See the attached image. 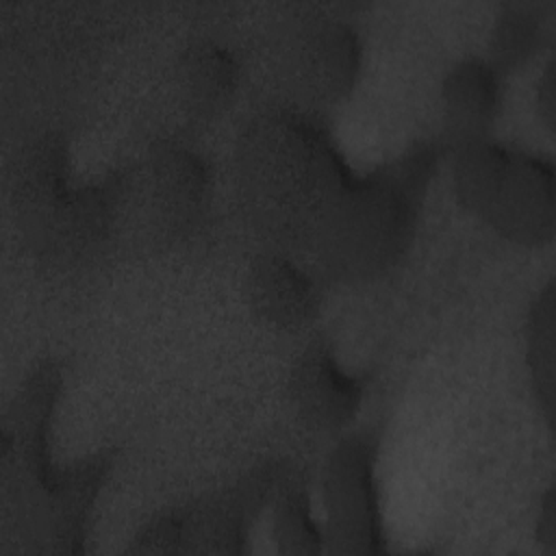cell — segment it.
<instances>
[{
  "label": "cell",
  "mask_w": 556,
  "mask_h": 556,
  "mask_svg": "<svg viewBox=\"0 0 556 556\" xmlns=\"http://www.w3.org/2000/svg\"><path fill=\"white\" fill-rule=\"evenodd\" d=\"M63 393V367L39 358L20 380L0 419V508L4 530L26 554H83L96 502L119 456L100 447L56 463L50 432Z\"/></svg>",
  "instance_id": "cell-1"
},
{
  "label": "cell",
  "mask_w": 556,
  "mask_h": 556,
  "mask_svg": "<svg viewBox=\"0 0 556 556\" xmlns=\"http://www.w3.org/2000/svg\"><path fill=\"white\" fill-rule=\"evenodd\" d=\"M235 189L269 248L311 256L358 178L321 113L287 102L258 109L235 141Z\"/></svg>",
  "instance_id": "cell-2"
},
{
  "label": "cell",
  "mask_w": 556,
  "mask_h": 556,
  "mask_svg": "<svg viewBox=\"0 0 556 556\" xmlns=\"http://www.w3.org/2000/svg\"><path fill=\"white\" fill-rule=\"evenodd\" d=\"M443 139H415L395 156L358 172L352 195L311 252L315 274L361 282L387 274L408 252Z\"/></svg>",
  "instance_id": "cell-3"
},
{
  "label": "cell",
  "mask_w": 556,
  "mask_h": 556,
  "mask_svg": "<svg viewBox=\"0 0 556 556\" xmlns=\"http://www.w3.org/2000/svg\"><path fill=\"white\" fill-rule=\"evenodd\" d=\"M9 202L33 256L70 265L111 241L122 208V167L96 180L76 178L70 143L50 130L22 146L13 161Z\"/></svg>",
  "instance_id": "cell-4"
},
{
  "label": "cell",
  "mask_w": 556,
  "mask_h": 556,
  "mask_svg": "<svg viewBox=\"0 0 556 556\" xmlns=\"http://www.w3.org/2000/svg\"><path fill=\"white\" fill-rule=\"evenodd\" d=\"M458 204L517 245H547L556 228L554 163L489 137L447 148Z\"/></svg>",
  "instance_id": "cell-5"
},
{
  "label": "cell",
  "mask_w": 556,
  "mask_h": 556,
  "mask_svg": "<svg viewBox=\"0 0 556 556\" xmlns=\"http://www.w3.org/2000/svg\"><path fill=\"white\" fill-rule=\"evenodd\" d=\"M293 469L282 458L261 460L215 491L167 506L139 526L126 552L243 554L252 526Z\"/></svg>",
  "instance_id": "cell-6"
},
{
  "label": "cell",
  "mask_w": 556,
  "mask_h": 556,
  "mask_svg": "<svg viewBox=\"0 0 556 556\" xmlns=\"http://www.w3.org/2000/svg\"><path fill=\"white\" fill-rule=\"evenodd\" d=\"M271 70L287 102L319 113L343 102L363 70V37L337 13L313 11L295 15L276 33Z\"/></svg>",
  "instance_id": "cell-7"
},
{
  "label": "cell",
  "mask_w": 556,
  "mask_h": 556,
  "mask_svg": "<svg viewBox=\"0 0 556 556\" xmlns=\"http://www.w3.org/2000/svg\"><path fill=\"white\" fill-rule=\"evenodd\" d=\"M378 460L380 432L369 426L343 432L328 450L319 471L321 528L328 554L376 556L389 549Z\"/></svg>",
  "instance_id": "cell-8"
},
{
  "label": "cell",
  "mask_w": 556,
  "mask_h": 556,
  "mask_svg": "<svg viewBox=\"0 0 556 556\" xmlns=\"http://www.w3.org/2000/svg\"><path fill=\"white\" fill-rule=\"evenodd\" d=\"M211 165L198 150L159 141L132 165L122 167V208H139L156 239L189 235L211 202Z\"/></svg>",
  "instance_id": "cell-9"
},
{
  "label": "cell",
  "mask_w": 556,
  "mask_h": 556,
  "mask_svg": "<svg viewBox=\"0 0 556 556\" xmlns=\"http://www.w3.org/2000/svg\"><path fill=\"white\" fill-rule=\"evenodd\" d=\"M287 395L306 426L339 432L363 404L365 378L339 361L326 337H313L291 363Z\"/></svg>",
  "instance_id": "cell-10"
},
{
  "label": "cell",
  "mask_w": 556,
  "mask_h": 556,
  "mask_svg": "<svg viewBox=\"0 0 556 556\" xmlns=\"http://www.w3.org/2000/svg\"><path fill=\"white\" fill-rule=\"evenodd\" d=\"M245 298L256 317L274 328H302L319 311V285L293 254L267 248L256 254L243 280Z\"/></svg>",
  "instance_id": "cell-11"
},
{
  "label": "cell",
  "mask_w": 556,
  "mask_h": 556,
  "mask_svg": "<svg viewBox=\"0 0 556 556\" xmlns=\"http://www.w3.org/2000/svg\"><path fill=\"white\" fill-rule=\"evenodd\" d=\"M504 74L480 54L454 61L439 87L443 111V143L447 148L491 135V126L502 106Z\"/></svg>",
  "instance_id": "cell-12"
},
{
  "label": "cell",
  "mask_w": 556,
  "mask_h": 556,
  "mask_svg": "<svg viewBox=\"0 0 556 556\" xmlns=\"http://www.w3.org/2000/svg\"><path fill=\"white\" fill-rule=\"evenodd\" d=\"M176 87L182 106L193 117H211L232 100L241 65L237 54L217 39L198 37L176 56Z\"/></svg>",
  "instance_id": "cell-13"
},
{
  "label": "cell",
  "mask_w": 556,
  "mask_h": 556,
  "mask_svg": "<svg viewBox=\"0 0 556 556\" xmlns=\"http://www.w3.org/2000/svg\"><path fill=\"white\" fill-rule=\"evenodd\" d=\"M554 280L547 278L532 295L523 319V356L528 380L536 410L547 430H554L556 382H554V315H556Z\"/></svg>",
  "instance_id": "cell-14"
},
{
  "label": "cell",
  "mask_w": 556,
  "mask_h": 556,
  "mask_svg": "<svg viewBox=\"0 0 556 556\" xmlns=\"http://www.w3.org/2000/svg\"><path fill=\"white\" fill-rule=\"evenodd\" d=\"M271 539L287 556L324 554V528L313 515L306 480L293 469L271 500Z\"/></svg>",
  "instance_id": "cell-15"
},
{
  "label": "cell",
  "mask_w": 556,
  "mask_h": 556,
  "mask_svg": "<svg viewBox=\"0 0 556 556\" xmlns=\"http://www.w3.org/2000/svg\"><path fill=\"white\" fill-rule=\"evenodd\" d=\"M545 35V17L534 4L506 2L495 13L486 59L502 72L523 65L539 48Z\"/></svg>",
  "instance_id": "cell-16"
},
{
  "label": "cell",
  "mask_w": 556,
  "mask_h": 556,
  "mask_svg": "<svg viewBox=\"0 0 556 556\" xmlns=\"http://www.w3.org/2000/svg\"><path fill=\"white\" fill-rule=\"evenodd\" d=\"M534 536L545 554H556V495L549 484L539 497V510L534 521Z\"/></svg>",
  "instance_id": "cell-17"
},
{
  "label": "cell",
  "mask_w": 556,
  "mask_h": 556,
  "mask_svg": "<svg viewBox=\"0 0 556 556\" xmlns=\"http://www.w3.org/2000/svg\"><path fill=\"white\" fill-rule=\"evenodd\" d=\"M554 102H556V98H554V61L549 59L543 65V72L536 80V113L549 130L554 128V115H556Z\"/></svg>",
  "instance_id": "cell-18"
}]
</instances>
